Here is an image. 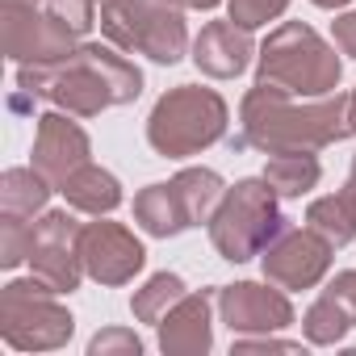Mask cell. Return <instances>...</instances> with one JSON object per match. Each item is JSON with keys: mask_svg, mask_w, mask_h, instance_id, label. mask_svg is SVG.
Segmentation results:
<instances>
[{"mask_svg": "<svg viewBox=\"0 0 356 356\" xmlns=\"http://www.w3.org/2000/svg\"><path fill=\"white\" fill-rule=\"evenodd\" d=\"M331 38H335V47H339L348 59H356V9H348V13H339V17L331 22Z\"/></svg>", "mask_w": 356, "mask_h": 356, "instance_id": "cell-28", "label": "cell"}, {"mask_svg": "<svg viewBox=\"0 0 356 356\" xmlns=\"http://www.w3.org/2000/svg\"><path fill=\"white\" fill-rule=\"evenodd\" d=\"M80 256H84V273L97 285H126L147 264V248L134 239V231L109 222L105 214L80 227Z\"/></svg>", "mask_w": 356, "mask_h": 356, "instance_id": "cell-11", "label": "cell"}, {"mask_svg": "<svg viewBox=\"0 0 356 356\" xmlns=\"http://www.w3.org/2000/svg\"><path fill=\"white\" fill-rule=\"evenodd\" d=\"M101 34L126 51V55H147L151 63H181L189 42L185 9L168 0H105L101 5Z\"/></svg>", "mask_w": 356, "mask_h": 356, "instance_id": "cell-6", "label": "cell"}, {"mask_svg": "<svg viewBox=\"0 0 356 356\" xmlns=\"http://www.w3.org/2000/svg\"><path fill=\"white\" fill-rule=\"evenodd\" d=\"M331 252L335 248L314 227H285L260 252V268H264V281L281 285L285 293L289 289H314L331 268Z\"/></svg>", "mask_w": 356, "mask_h": 356, "instance_id": "cell-9", "label": "cell"}, {"mask_svg": "<svg viewBox=\"0 0 356 356\" xmlns=\"http://www.w3.org/2000/svg\"><path fill=\"white\" fill-rule=\"evenodd\" d=\"M243 143L260 151H323L352 134L348 92L331 97H289L273 84H256L243 105Z\"/></svg>", "mask_w": 356, "mask_h": 356, "instance_id": "cell-1", "label": "cell"}, {"mask_svg": "<svg viewBox=\"0 0 356 356\" xmlns=\"http://www.w3.org/2000/svg\"><path fill=\"white\" fill-rule=\"evenodd\" d=\"M339 197H343V206H348V210H352V218H356V176H348V181H343Z\"/></svg>", "mask_w": 356, "mask_h": 356, "instance_id": "cell-29", "label": "cell"}, {"mask_svg": "<svg viewBox=\"0 0 356 356\" xmlns=\"http://www.w3.org/2000/svg\"><path fill=\"white\" fill-rule=\"evenodd\" d=\"M72 310L38 277H22L0 289V335L13 352H55L72 339Z\"/></svg>", "mask_w": 356, "mask_h": 356, "instance_id": "cell-7", "label": "cell"}, {"mask_svg": "<svg viewBox=\"0 0 356 356\" xmlns=\"http://www.w3.org/2000/svg\"><path fill=\"white\" fill-rule=\"evenodd\" d=\"M214 306L218 293H185L159 318V352L163 356H206L214 348Z\"/></svg>", "mask_w": 356, "mask_h": 356, "instance_id": "cell-13", "label": "cell"}, {"mask_svg": "<svg viewBox=\"0 0 356 356\" xmlns=\"http://www.w3.org/2000/svg\"><path fill=\"white\" fill-rule=\"evenodd\" d=\"M189 51H193L189 59L197 63V72L210 76V80H235V76H243L248 63L256 59L252 30L235 26L231 17H227V22H210V26H202V34L193 38Z\"/></svg>", "mask_w": 356, "mask_h": 356, "instance_id": "cell-14", "label": "cell"}, {"mask_svg": "<svg viewBox=\"0 0 356 356\" xmlns=\"http://www.w3.org/2000/svg\"><path fill=\"white\" fill-rule=\"evenodd\" d=\"M172 185H176V193H181L185 214H189L193 227L210 222L214 210H218V202L227 197V181H222L214 168H185V172L172 176Z\"/></svg>", "mask_w": 356, "mask_h": 356, "instance_id": "cell-20", "label": "cell"}, {"mask_svg": "<svg viewBox=\"0 0 356 356\" xmlns=\"http://www.w3.org/2000/svg\"><path fill=\"white\" fill-rule=\"evenodd\" d=\"M189 289H185V281L176 277V273H155V277H147V285L143 289H134V298H130V314L138 318V323H151V327H159V318L181 302Z\"/></svg>", "mask_w": 356, "mask_h": 356, "instance_id": "cell-21", "label": "cell"}, {"mask_svg": "<svg viewBox=\"0 0 356 356\" xmlns=\"http://www.w3.org/2000/svg\"><path fill=\"white\" fill-rule=\"evenodd\" d=\"M206 227H210L214 252L227 264H248L285 231V218H281L277 193L264 176H243V181L227 185V197L218 202Z\"/></svg>", "mask_w": 356, "mask_h": 356, "instance_id": "cell-5", "label": "cell"}, {"mask_svg": "<svg viewBox=\"0 0 356 356\" xmlns=\"http://www.w3.org/2000/svg\"><path fill=\"white\" fill-rule=\"evenodd\" d=\"M88 356H143V339L130 327H105L88 339Z\"/></svg>", "mask_w": 356, "mask_h": 356, "instance_id": "cell-26", "label": "cell"}, {"mask_svg": "<svg viewBox=\"0 0 356 356\" xmlns=\"http://www.w3.org/2000/svg\"><path fill=\"white\" fill-rule=\"evenodd\" d=\"M134 222L151 235V239H172L189 231V214H185V202L176 193L172 181H159V185H147L138 197H134Z\"/></svg>", "mask_w": 356, "mask_h": 356, "instance_id": "cell-17", "label": "cell"}, {"mask_svg": "<svg viewBox=\"0 0 356 356\" xmlns=\"http://www.w3.org/2000/svg\"><path fill=\"white\" fill-rule=\"evenodd\" d=\"M80 227L67 210H42L34 222V252H30V268L42 285H51L59 298L76 293L84 273V256H80Z\"/></svg>", "mask_w": 356, "mask_h": 356, "instance_id": "cell-8", "label": "cell"}, {"mask_svg": "<svg viewBox=\"0 0 356 356\" xmlns=\"http://www.w3.org/2000/svg\"><path fill=\"white\" fill-rule=\"evenodd\" d=\"M168 5H176V9H214L222 0H168Z\"/></svg>", "mask_w": 356, "mask_h": 356, "instance_id": "cell-30", "label": "cell"}, {"mask_svg": "<svg viewBox=\"0 0 356 356\" xmlns=\"http://www.w3.org/2000/svg\"><path fill=\"white\" fill-rule=\"evenodd\" d=\"M51 181L38 168H9L0 176V214H17V218H34L47 210L51 202Z\"/></svg>", "mask_w": 356, "mask_h": 356, "instance_id": "cell-19", "label": "cell"}, {"mask_svg": "<svg viewBox=\"0 0 356 356\" xmlns=\"http://www.w3.org/2000/svg\"><path fill=\"white\" fill-rule=\"evenodd\" d=\"M92 159V143L84 134V126L63 113V109H51L38 118V130H34V168L47 176V181L59 189L76 168H84Z\"/></svg>", "mask_w": 356, "mask_h": 356, "instance_id": "cell-12", "label": "cell"}, {"mask_svg": "<svg viewBox=\"0 0 356 356\" xmlns=\"http://www.w3.org/2000/svg\"><path fill=\"white\" fill-rule=\"evenodd\" d=\"M348 126H352V134H356V88L348 92Z\"/></svg>", "mask_w": 356, "mask_h": 356, "instance_id": "cell-31", "label": "cell"}, {"mask_svg": "<svg viewBox=\"0 0 356 356\" xmlns=\"http://www.w3.org/2000/svg\"><path fill=\"white\" fill-rule=\"evenodd\" d=\"M101 5H105V0H101Z\"/></svg>", "mask_w": 356, "mask_h": 356, "instance_id": "cell-35", "label": "cell"}, {"mask_svg": "<svg viewBox=\"0 0 356 356\" xmlns=\"http://www.w3.org/2000/svg\"><path fill=\"white\" fill-rule=\"evenodd\" d=\"M143 92V72L134 67V59H126V51H118L113 42H80L76 59H67L51 88L47 101L72 118H97L113 105H130Z\"/></svg>", "mask_w": 356, "mask_h": 356, "instance_id": "cell-2", "label": "cell"}, {"mask_svg": "<svg viewBox=\"0 0 356 356\" xmlns=\"http://www.w3.org/2000/svg\"><path fill=\"white\" fill-rule=\"evenodd\" d=\"M252 352H302V343L298 339H281L277 331H268V335H235L231 356H252Z\"/></svg>", "mask_w": 356, "mask_h": 356, "instance_id": "cell-27", "label": "cell"}, {"mask_svg": "<svg viewBox=\"0 0 356 356\" xmlns=\"http://www.w3.org/2000/svg\"><path fill=\"white\" fill-rule=\"evenodd\" d=\"M227 9H231V22H235V26L260 30V26L277 22V17L289 9V0H227Z\"/></svg>", "mask_w": 356, "mask_h": 356, "instance_id": "cell-24", "label": "cell"}, {"mask_svg": "<svg viewBox=\"0 0 356 356\" xmlns=\"http://www.w3.org/2000/svg\"><path fill=\"white\" fill-rule=\"evenodd\" d=\"M59 193L67 197V206H72V210L92 214V218L113 214V210L122 206V181H118L113 172H105L101 163H92V159L67 176V181L59 185Z\"/></svg>", "mask_w": 356, "mask_h": 356, "instance_id": "cell-16", "label": "cell"}, {"mask_svg": "<svg viewBox=\"0 0 356 356\" xmlns=\"http://www.w3.org/2000/svg\"><path fill=\"white\" fill-rule=\"evenodd\" d=\"M343 63L331 42H323L306 22L277 26L256 51V84H273L289 97H331L339 88Z\"/></svg>", "mask_w": 356, "mask_h": 356, "instance_id": "cell-3", "label": "cell"}, {"mask_svg": "<svg viewBox=\"0 0 356 356\" xmlns=\"http://www.w3.org/2000/svg\"><path fill=\"white\" fill-rule=\"evenodd\" d=\"M34 252V222L17 214H0V268H17Z\"/></svg>", "mask_w": 356, "mask_h": 356, "instance_id": "cell-23", "label": "cell"}, {"mask_svg": "<svg viewBox=\"0 0 356 356\" xmlns=\"http://www.w3.org/2000/svg\"><path fill=\"white\" fill-rule=\"evenodd\" d=\"M352 327H356V268L335 273L327 281V289L302 314L306 343H314V348H335Z\"/></svg>", "mask_w": 356, "mask_h": 356, "instance_id": "cell-15", "label": "cell"}, {"mask_svg": "<svg viewBox=\"0 0 356 356\" xmlns=\"http://www.w3.org/2000/svg\"><path fill=\"white\" fill-rule=\"evenodd\" d=\"M97 5H101V0H47V13L55 22H63L72 34L84 38L97 26Z\"/></svg>", "mask_w": 356, "mask_h": 356, "instance_id": "cell-25", "label": "cell"}, {"mask_svg": "<svg viewBox=\"0 0 356 356\" xmlns=\"http://www.w3.org/2000/svg\"><path fill=\"white\" fill-rule=\"evenodd\" d=\"M306 227H314L331 248H343V243L356 239V218H352V210L343 206L339 193H331V197H314V202L306 206Z\"/></svg>", "mask_w": 356, "mask_h": 356, "instance_id": "cell-22", "label": "cell"}, {"mask_svg": "<svg viewBox=\"0 0 356 356\" xmlns=\"http://www.w3.org/2000/svg\"><path fill=\"white\" fill-rule=\"evenodd\" d=\"M323 176V163L314 151H268L264 163V181L273 185L277 197H306Z\"/></svg>", "mask_w": 356, "mask_h": 356, "instance_id": "cell-18", "label": "cell"}, {"mask_svg": "<svg viewBox=\"0 0 356 356\" xmlns=\"http://www.w3.org/2000/svg\"><path fill=\"white\" fill-rule=\"evenodd\" d=\"M218 318L231 327V335H268L298 323L293 302L273 281H235L218 289Z\"/></svg>", "mask_w": 356, "mask_h": 356, "instance_id": "cell-10", "label": "cell"}, {"mask_svg": "<svg viewBox=\"0 0 356 356\" xmlns=\"http://www.w3.org/2000/svg\"><path fill=\"white\" fill-rule=\"evenodd\" d=\"M227 122H231V109L214 88L176 84L155 101L147 118V143L163 159H189L214 147L227 134Z\"/></svg>", "mask_w": 356, "mask_h": 356, "instance_id": "cell-4", "label": "cell"}, {"mask_svg": "<svg viewBox=\"0 0 356 356\" xmlns=\"http://www.w3.org/2000/svg\"><path fill=\"white\" fill-rule=\"evenodd\" d=\"M310 5H318V9H343V5H352V0H310Z\"/></svg>", "mask_w": 356, "mask_h": 356, "instance_id": "cell-33", "label": "cell"}, {"mask_svg": "<svg viewBox=\"0 0 356 356\" xmlns=\"http://www.w3.org/2000/svg\"><path fill=\"white\" fill-rule=\"evenodd\" d=\"M348 176H356V155H352V172H348Z\"/></svg>", "mask_w": 356, "mask_h": 356, "instance_id": "cell-34", "label": "cell"}, {"mask_svg": "<svg viewBox=\"0 0 356 356\" xmlns=\"http://www.w3.org/2000/svg\"><path fill=\"white\" fill-rule=\"evenodd\" d=\"M42 0H5V9H38Z\"/></svg>", "mask_w": 356, "mask_h": 356, "instance_id": "cell-32", "label": "cell"}]
</instances>
